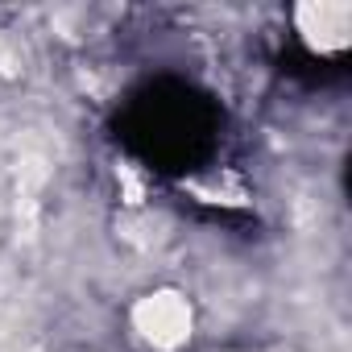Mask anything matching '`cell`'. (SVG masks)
Wrapping results in <instances>:
<instances>
[{
    "label": "cell",
    "instance_id": "6da1fadb",
    "mask_svg": "<svg viewBox=\"0 0 352 352\" xmlns=\"http://www.w3.org/2000/svg\"><path fill=\"white\" fill-rule=\"evenodd\" d=\"M120 141L149 170L187 174L220 149V112L183 79H149L120 112Z\"/></svg>",
    "mask_w": 352,
    "mask_h": 352
}]
</instances>
